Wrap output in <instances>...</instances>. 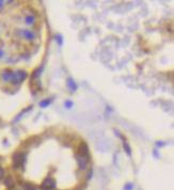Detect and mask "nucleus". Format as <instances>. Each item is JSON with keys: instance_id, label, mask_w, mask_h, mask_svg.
<instances>
[{"instance_id": "f257e3e1", "label": "nucleus", "mask_w": 174, "mask_h": 190, "mask_svg": "<svg viewBox=\"0 0 174 190\" xmlns=\"http://www.w3.org/2000/svg\"><path fill=\"white\" fill-rule=\"evenodd\" d=\"M26 162V154L23 152H17L13 155V165L14 168H21Z\"/></svg>"}, {"instance_id": "f03ea898", "label": "nucleus", "mask_w": 174, "mask_h": 190, "mask_svg": "<svg viewBox=\"0 0 174 190\" xmlns=\"http://www.w3.org/2000/svg\"><path fill=\"white\" fill-rule=\"evenodd\" d=\"M27 76H28V74L25 70H17V72L13 73L12 78H11V82H12L13 85H18V83L23 82V81L27 78Z\"/></svg>"}, {"instance_id": "7ed1b4c3", "label": "nucleus", "mask_w": 174, "mask_h": 190, "mask_svg": "<svg viewBox=\"0 0 174 190\" xmlns=\"http://www.w3.org/2000/svg\"><path fill=\"white\" fill-rule=\"evenodd\" d=\"M41 188L43 190H52L56 188V180L51 177H47L44 180V182L42 183Z\"/></svg>"}, {"instance_id": "20e7f679", "label": "nucleus", "mask_w": 174, "mask_h": 190, "mask_svg": "<svg viewBox=\"0 0 174 190\" xmlns=\"http://www.w3.org/2000/svg\"><path fill=\"white\" fill-rule=\"evenodd\" d=\"M76 160L78 162V165L80 169H85L88 162L90 161V156H82L80 154L76 153Z\"/></svg>"}, {"instance_id": "39448f33", "label": "nucleus", "mask_w": 174, "mask_h": 190, "mask_svg": "<svg viewBox=\"0 0 174 190\" xmlns=\"http://www.w3.org/2000/svg\"><path fill=\"white\" fill-rule=\"evenodd\" d=\"M77 153L82 156H90L89 147H88V145L85 144V142H81L80 144L78 145V151H77Z\"/></svg>"}, {"instance_id": "423d86ee", "label": "nucleus", "mask_w": 174, "mask_h": 190, "mask_svg": "<svg viewBox=\"0 0 174 190\" xmlns=\"http://www.w3.org/2000/svg\"><path fill=\"white\" fill-rule=\"evenodd\" d=\"M23 35H24V37L27 39V40H33L35 37L34 33L32 31H30V30H28V29L23 30Z\"/></svg>"}, {"instance_id": "0eeeda50", "label": "nucleus", "mask_w": 174, "mask_h": 190, "mask_svg": "<svg viewBox=\"0 0 174 190\" xmlns=\"http://www.w3.org/2000/svg\"><path fill=\"white\" fill-rule=\"evenodd\" d=\"M67 86H69V88L70 90H72V91H76L77 90V85H76V82H75L74 80H73L72 78H69L67 79Z\"/></svg>"}, {"instance_id": "6e6552de", "label": "nucleus", "mask_w": 174, "mask_h": 190, "mask_svg": "<svg viewBox=\"0 0 174 190\" xmlns=\"http://www.w3.org/2000/svg\"><path fill=\"white\" fill-rule=\"evenodd\" d=\"M12 75H13V72H11V70H6V72L2 74V78H3L4 81H10L11 78H12Z\"/></svg>"}, {"instance_id": "1a4fd4ad", "label": "nucleus", "mask_w": 174, "mask_h": 190, "mask_svg": "<svg viewBox=\"0 0 174 190\" xmlns=\"http://www.w3.org/2000/svg\"><path fill=\"white\" fill-rule=\"evenodd\" d=\"M4 185H6L8 188H12L14 186V180H12V177H6L4 180Z\"/></svg>"}, {"instance_id": "9d476101", "label": "nucleus", "mask_w": 174, "mask_h": 190, "mask_svg": "<svg viewBox=\"0 0 174 190\" xmlns=\"http://www.w3.org/2000/svg\"><path fill=\"white\" fill-rule=\"evenodd\" d=\"M123 146H124V150H125V152L127 153V155L131 156V150H130V147H129L128 143H127L125 140H124V142H123Z\"/></svg>"}, {"instance_id": "9b49d317", "label": "nucleus", "mask_w": 174, "mask_h": 190, "mask_svg": "<svg viewBox=\"0 0 174 190\" xmlns=\"http://www.w3.org/2000/svg\"><path fill=\"white\" fill-rule=\"evenodd\" d=\"M41 73H42V68H41V67L36 68V70H35L34 72H33V74H32L31 78H32V79H35V78H37V77H39L40 75H41Z\"/></svg>"}, {"instance_id": "f8f14e48", "label": "nucleus", "mask_w": 174, "mask_h": 190, "mask_svg": "<svg viewBox=\"0 0 174 190\" xmlns=\"http://www.w3.org/2000/svg\"><path fill=\"white\" fill-rule=\"evenodd\" d=\"M50 99L49 98H47V99H44V101H42L41 103H40V106H41L42 108H46L47 106H49V104H50Z\"/></svg>"}, {"instance_id": "ddd939ff", "label": "nucleus", "mask_w": 174, "mask_h": 190, "mask_svg": "<svg viewBox=\"0 0 174 190\" xmlns=\"http://www.w3.org/2000/svg\"><path fill=\"white\" fill-rule=\"evenodd\" d=\"M24 188H25V190H36L33 185L30 184V183H25L24 184Z\"/></svg>"}, {"instance_id": "4468645a", "label": "nucleus", "mask_w": 174, "mask_h": 190, "mask_svg": "<svg viewBox=\"0 0 174 190\" xmlns=\"http://www.w3.org/2000/svg\"><path fill=\"white\" fill-rule=\"evenodd\" d=\"M34 21H35L34 16H31V15L26 17V24H28V25H32L34 23Z\"/></svg>"}, {"instance_id": "2eb2a0df", "label": "nucleus", "mask_w": 174, "mask_h": 190, "mask_svg": "<svg viewBox=\"0 0 174 190\" xmlns=\"http://www.w3.org/2000/svg\"><path fill=\"white\" fill-rule=\"evenodd\" d=\"M134 189V185L131 184V183H128V184L125 185L124 187V190H133Z\"/></svg>"}, {"instance_id": "dca6fc26", "label": "nucleus", "mask_w": 174, "mask_h": 190, "mask_svg": "<svg viewBox=\"0 0 174 190\" xmlns=\"http://www.w3.org/2000/svg\"><path fill=\"white\" fill-rule=\"evenodd\" d=\"M72 106H73V101H65V107L70 108Z\"/></svg>"}, {"instance_id": "f3484780", "label": "nucleus", "mask_w": 174, "mask_h": 190, "mask_svg": "<svg viewBox=\"0 0 174 190\" xmlns=\"http://www.w3.org/2000/svg\"><path fill=\"white\" fill-rule=\"evenodd\" d=\"M4 176V170L2 167H0V178H2Z\"/></svg>"}, {"instance_id": "a211bd4d", "label": "nucleus", "mask_w": 174, "mask_h": 190, "mask_svg": "<svg viewBox=\"0 0 174 190\" xmlns=\"http://www.w3.org/2000/svg\"><path fill=\"white\" fill-rule=\"evenodd\" d=\"M59 40V44L60 45H62V37H61V35H57V41Z\"/></svg>"}, {"instance_id": "6ab92c4d", "label": "nucleus", "mask_w": 174, "mask_h": 190, "mask_svg": "<svg viewBox=\"0 0 174 190\" xmlns=\"http://www.w3.org/2000/svg\"><path fill=\"white\" fill-rule=\"evenodd\" d=\"M156 144H157L158 146H162V145H165V143L164 142H159V141H158V142H156Z\"/></svg>"}, {"instance_id": "aec40b11", "label": "nucleus", "mask_w": 174, "mask_h": 190, "mask_svg": "<svg viewBox=\"0 0 174 190\" xmlns=\"http://www.w3.org/2000/svg\"><path fill=\"white\" fill-rule=\"evenodd\" d=\"M2 55H3V52H2L1 50H0V58H1V57H2Z\"/></svg>"}, {"instance_id": "412c9836", "label": "nucleus", "mask_w": 174, "mask_h": 190, "mask_svg": "<svg viewBox=\"0 0 174 190\" xmlns=\"http://www.w3.org/2000/svg\"><path fill=\"white\" fill-rule=\"evenodd\" d=\"M2 4H3V2H2V1H0V8H1V6H2Z\"/></svg>"}]
</instances>
